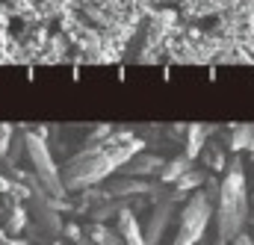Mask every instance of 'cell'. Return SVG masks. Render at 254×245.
Masks as SVG:
<instances>
[{"label":"cell","instance_id":"1","mask_svg":"<svg viewBox=\"0 0 254 245\" xmlns=\"http://www.w3.org/2000/svg\"><path fill=\"white\" fill-rule=\"evenodd\" d=\"M142 151V139H136L133 133H113L110 139L74 154L65 169H60V184L65 192H77V189H89L95 184H104L116 169H122L133 154Z\"/></svg>","mask_w":254,"mask_h":245},{"label":"cell","instance_id":"2","mask_svg":"<svg viewBox=\"0 0 254 245\" xmlns=\"http://www.w3.org/2000/svg\"><path fill=\"white\" fill-rule=\"evenodd\" d=\"M246 222H249L246 172H243V163L234 160L231 172L225 175V181L219 186V213H216L219 243H231L234 237H240V234L246 231Z\"/></svg>","mask_w":254,"mask_h":245},{"label":"cell","instance_id":"3","mask_svg":"<svg viewBox=\"0 0 254 245\" xmlns=\"http://www.w3.org/2000/svg\"><path fill=\"white\" fill-rule=\"evenodd\" d=\"M21 139H24V151H27L33 169H36V178H39L42 189H45L51 198L60 201L65 195V189H63V184H60V169H57V163H54V157H51V148L45 145V139H42L39 133H24Z\"/></svg>","mask_w":254,"mask_h":245},{"label":"cell","instance_id":"4","mask_svg":"<svg viewBox=\"0 0 254 245\" xmlns=\"http://www.w3.org/2000/svg\"><path fill=\"white\" fill-rule=\"evenodd\" d=\"M210 213H213V201L207 198V192H192V198L187 201L184 213H181V228L175 245H198L207 225H210Z\"/></svg>","mask_w":254,"mask_h":245},{"label":"cell","instance_id":"5","mask_svg":"<svg viewBox=\"0 0 254 245\" xmlns=\"http://www.w3.org/2000/svg\"><path fill=\"white\" fill-rule=\"evenodd\" d=\"M172 216H175V198H166V201H160V204L154 207V213H151V219H148V228H145V234H142L145 245H157L163 240V234H166Z\"/></svg>","mask_w":254,"mask_h":245},{"label":"cell","instance_id":"6","mask_svg":"<svg viewBox=\"0 0 254 245\" xmlns=\"http://www.w3.org/2000/svg\"><path fill=\"white\" fill-rule=\"evenodd\" d=\"M157 186L148 184L145 178H119L107 184V198H130V195H154Z\"/></svg>","mask_w":254,"mask_h":245},{"label":"cell","instance_id":"7","mask_svg":"<svg viewBox=\"0 0 254 245\" xmlns=\"http://www.w3.org/2000/svg\"><path fill=\"white\" fill-rule=\"evenodd\" d=\"M157 169L163 172V160H160V157H151V154H133L125 166H122V175H127V178H148V175H154Z\"/></svg>","mask_w":254,"mask_h":245},{"label":"cell","instance_id":"8","mask_svg":"<svg viewBox=\"0 0 254 245\" xmlns=\"http://www.w3.org/2000/svg\"><path fill=\"white\" fill-rule=\"evenodd\" d=\"M119 237H122L125 245H145L142 231H139V219L133 216L130 207H122L119 210Z\"/></svg>","mask_w":254,"mask_h":245},{"label":"cell","instance_id":"9","mask_svg":"<svg viewBox=\"0 0 254 245\" xmlns=\"http://www.w3.org/2000/svg\"><path fill=\"white\" fill-rule=\"evenodd\" d=\"M213 133V127L210 124H190V130H187V160H195L198 154H201V148H204V139Z\"/></svg>","mask_w":254,"mask_h":245},{"label":"cell","instance_id":"10","mask_svg":"<svg viewBox=\"0 0 254 245\" xmlns=\"http://www.w3.org/2000/svg\"><path fill=\"white\" fill-rule=\"evenodd\" d=\"M83 237H89L95 245H125V243H122V237H119L116 231H110L104 222H92V225L86 228V234H83Z\"/></svg>","mask_w":254,"mask_h":245},{"label":"cell","instance_id":"11","mask_svg":"<svg viewBox=\"0 0 254 245\" xmlns=\"http://www.w3.org/2000/svg\"><path fill=\"white\" fill-rule=\"evenodd\" d=\"M201 184H204V175H201V172H190V169H187V172H184V175L175 181V189H178V192H175L172 198H181L184 192H190V189H198Z\"/></svg>","mask_w":254,"mask_h":245},{"label":"cell","instance_id":"12","mask_svg":"<svg viewBox=\"0 0 254 245\" xmlns=\"http://www.w3.org/2000/svg\"><path fill=\"white\" fill-rule=\"evenodd\" d=\"M187 169H190V160H187V157H178V160H172V163H163V181H166V184H175Z\"/></svg>","mask_w":254,"mask_h":245},{"label":"cell","instance_id":"13","mask_svg":"<svg viewBox=\"0 0 254 245\" xmlns=\"http://www.w3.org/2000/svg\"><path fill=\"white\" fill-rule=\"evenodd\" d=\"M36 213L42 216V219H39V225H42V228H48V231H54V234H57V231H63V222L57 219V213H54L51 207H42V204H39V210H36Z\"/></svg>","mask_w":254,"mask_h":245},{"label":"cell","instance_id":"14","mask_svg":"<svg viewBox=\"0 0 254 245\" xmlns=\"http://www.w3.org/2000/svg\"><path fill=\"white\" fill-rule=\"evenodd\" d=\"M27 225V213L18 207V210H12V216H9V234H18L21 228Z\"/></svg>","mask_w":254,"mask_h":245},{"label":"cell","instance_id":"15","mask_svg":"<svg viewBox=\"0 0 254 245\" xmlns=\"http://www.w3.org/2000/svg\"><path fill=\"white\" fill-rule=\"evenodd\" d=\"M9 139H12V127L9 124H0V154L9 148Z\"/></svg>","mask_w":254,"mask_h":245},{"label":"cell","instance_id":"16","mask_svg":"<svg viewBox=\"0 0 254 245\" xmlns=\"http://www.w3.org/2000/svg\"><path fill=\"white\" fill-rule=\"evenodd\" d=\"M225 245H254L252 237H246V234H240V237H234L231 243H225Z\"/></svg>","mask_w":254,"mask_h":245},{"label":"cell","instance_id":"17","mask_svg":"<svg viewBox=\"0 0 254 245\" xmlns=\"http://www.w3.org/2000/svg\"><path fill=\"white\" fill-rule=\"evenodd\" d=\"M0 192H12V184H9L3 175H0Z\"/></svg>","mask_w":254,"mask_h":245},{"label":"cell","instance_id":"18","mask_svg":"<svg viewBox=\"0 0 254 245\" xmlns=\"http://www.w3.org/2000/svg\"><path fill=\"white\" fill-rule=\"evenodd\" d=\"M0 245H27V243H18V240H6V237L0 234Z\"/></svg>","mask_w":254,"mask_h":245},{"label":"cell","instance_id":"19","mask_svg":"<svg viewBox=\"0 0 254 245\" xmlns=\"http://www.w3.org/2000/svg\"><path fill=\"white\" fill-rule=\"evenodd\" d=\"M77 245H95V243H92L89 237H83V234H80V240H77Z\"/></svg>","mask_w":254,"mask_h":245},{"label":"cell","instance_id":"20","mask_svg":"<svg viewBox=\"0 0 254 245\" xmlns=\"http://www.w3.org/2000/svg\"><path fill=\"white\" fill-rule=\"evenodd\" d=\"M252 201H254V198H252ZM252 228H254V219H252Z\"/></svg>","mask_w":254,"mask_h":245},{"label":"cell","instance_id":"21","mask_svg":"<svg viewBox=\"0 0 254 245\" xmlns=\"http://www.w3.org/2000/svg\"><path fill=\"white\" fill-rule=\"evenodd\" d=\"M51 245H60V243H51Z\"/></svg>","mask_w":254,"mask_h":245}]
</instances>
